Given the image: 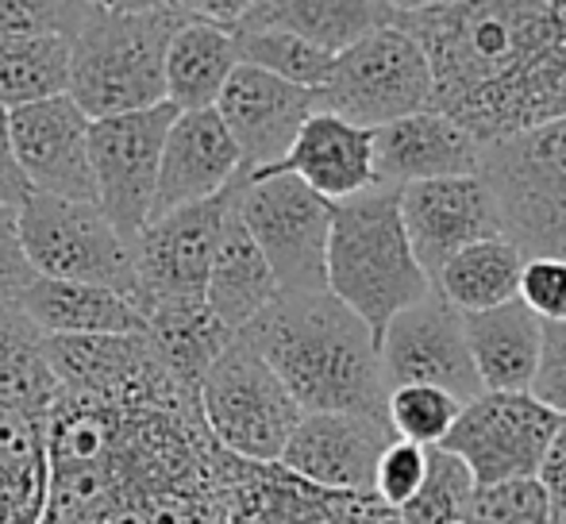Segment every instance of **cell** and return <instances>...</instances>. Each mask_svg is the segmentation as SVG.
I'll list each match as a JSON object with an SVG mask.
<instances>
[{"mask_svg":"<svg viewBox=\"0 0 566 524\" xmlns=\"http://www.w3.org/2000/svg\"><path fill=\"white\" fill-rule=\"evenodd\" d=\"M43 436L39 524H224L235 455L209 432L197 394L105 405L59 390Z\"/></svg>","mask_w":566,"mask_h":524,"instance_id":"cell-1","label":"cell"},{"mask_svg":"<svg viewBox=\"0 0 566 524\" xmlns=\"http://www.w3.org/2000/svg\"><path fill=\"white\" fill-rule=\"evenodd\" d=\"M239 336L274 367L305 412H366L386 420L389 386L378 339L336 293H277Z\"/></svg>","mask_w":566,"mask_h":524,"instance_id":"cell-2","label":"cell"},{"mask_svg":"<svg viewBox=\"0 0 566 524\" xmlns=\"http://www.w3.org/2000/svg\"><path fill=\"white\" fill-rule=\"evenodd\" d=\"M401 189L370 186L332 205V232L324 277L355 316H363L374 339L401 308L432 293V277L412 255L401 224Z\"/></svg>","mask_w":566,"mask_h":524,"instance_id":"cell-3","label":"cell"},{"mask_svg":"<svg viewBox=\"0 0 566 524\" xmlns=\"http://www.w3.org/2000/svg\"><path fill=\"white\" fill-rule=\"evenodd\" d=\"M186 20L174 4L155 12H105L90 8L70 39V85L90 120L135 113L166 101V46Z\"/></svg>","mask_w":566,"mask_h":524,"instance_id":"cell-4","label":"cell"},{"mask_svg":"<svg viewBox=\"0 0 566 524\" xmlns=\"http://www.w3.org/2000/svg\"><path fill=\"white\" fill-rule=\"evenodd\" d=\"M478 174L497 205L501 235L524 259H566V116L482 143Z\"/></svg>","mask_w":566,"mask_h":524,"instance_id":"cell-5","label":"cell"},{"mask_svg":"<svg viewBox=\"0 0 566 524\" xmlns=\"http://www.w3.org/2000/svg\"><path fill=\"white\" fill-rule=\"evenodd\" d=\"M316 108L343 116L358 128H381L420 108H432V66L424 46L405 23L389 20L336 51Z\"/></svg>","mask_w":566,"mask_h":524,"instance_id":"cell-6","label":"cell"},{"mask_svg":"<svg viewBox=\"0 0 566 524\" xmlns=\"http://www.w3.org/2000/svg\"><path fill=\"white\" fill-rule=\"evenodd\" d=\"M197 401L220 448L254 463H277L285 440L305 417L274 367L239 332L201 378Z\"/></svg>","mask_w":566,"mask_h":524,"instance_id":"cell-7","label":"cell"},{"mask_svg":"<svg viewBox=\"0 0 566 524\" xmlns=\"http://www.w3.org/2000/svg\"><path fill=\"white\" fill-rule=\"evenodd\" d=\"M235 212L259 251L266 255L282 293L328 290L332 201L305 186L290 170H266L235 181Z\"/></svg>","mask_w":566,"mask_h":524,"instance_id":"cell-8","label":"cell"},{"mask_svg":"<svg viewBox=\"0 0 566 524\" xmlns=\"http://www.w3.org/2000/svg\"><path fill=\"white\" fill-rule=\"evenodd\" d=\"M15 212L23 255L39 277L108 285L135 297L132 240L101 212L97 201L31 193Z\"/></svg>","mask_w":566,"mask_h":524,"instance_id":"cell-9","label":"cell"},{"mask_svg":"<svg viewBox=\"0 0 566 524\" xmlns=\"http://www.w3.org/2000/svg\"><path fill=\"white\" fill-rule=\"evenodd\" d=\"M174 116L178 108L170 101H158L150 108L90 120L93 201L127 240H135L150 220L158 158H163V143Z\"/></svg>","mask_w":566,"mask_h":524,"instance_id":"cell-10","label":"cell"},{"mask_svg":"<svg viewBox=\"0 0 566 524\" xmlns=\"http://www.w3.org/2000/svg\"><path fill=\"white\" fill-rule=\"evenodd\" d=\"M559 420V412L536 401L528 390H482L462 401L440 448L454 451L470 467L478 486L532 479Z\"/></svg>","mask_w":566,"mask_h":524,"instance_id":"cell-11","label":"cell"},{"mask_svg":"<svg viewBox=\"0 0 566 524\" xmlns=\"http://www.w3.org/2000/svg\"><path fill=\"white\" fill-rule=\"evenodd\" d=\"M46 363L62 394L93 397L105 405L163 401L197 394L166 375L147 332H93V336H46Z\"/></svg>","mask_w":566,"mask_h":524,"instance_id":"cell-12","label":"cell"},{"mask_svg":"<svg viewBox=\"0 0 566 524\" xmlns=\"http://www.w3.org/2000/svg\"><path fill=\"white\" fill-rule=\"evenodd\" d=\"M224 524H405L374 494L316 486L282 463L239 459L228 471Z\"/></svg>","mask_w":566,"mask_h":524,"instance_id":"cell-13","label":"cell"},{"mask_svg":"<svg viewBox=\"0 0 566 524\" xmlns=\"http://www.w3.org/2000/svg\"><path fill=\"white\" fill-rule=\"evenodd\" d=\"M378 359L386 386H440L459 401H470L485 390L474 370L462 332V313L451 308L440 293H424L386 324L378 336Z\"/></svg>","mask_w":566,"mask_h":524,"instance_id":"cell-14","label":"cell"},{"mask_svg":"<svg viewBox=\"0 0 566 524\" xmlns=\"http://www.w3.org/2000/svg\"><path fill=\"white\" fill-rule=\"evenodd\" d=\"M231 193H235V186L209 197V201L181 205V209L147 220V228L132 240L139 308L150 301L205 297L220 228H224L231 209Z\"/></svg>","mask_w":566,"mask_h":524,"instance_id":"cell-15","label":"cell"},{"mask_svg":"<svg viewBox=\"0 0 566 524\" xmlns=\"http://www.w3.org/2000/svg\"><path fill=\"white\" fill-rule=\"evenodd\" d=\"M212 108L235 139L243 178H251V174L274 170L285 158L301 124L316 113V90L239 62Z\"/></svg>","mask_w":566,"mask_h":524,"instance_id":"cell-16","label":"cell"},{"mask_svg":"<svg viewBox=\"0 0 566 524\" xmlns=\"http://www.w3.org/2000/svg\"><path fill=\"white\" fill-rule=\"evenodd\" d=\"M8 135L31 193L93 201L90 116L70 93L8 108Z\"/></svg>","mask_w":566,"mask_h":524,"instance_id":"cell-17","label":"cell"},{"mask_svg":"<svg viewBox=\"0 0 566 524\" xmlns=\"http://www.w3.org/2000/svg\"><path fill=\"white\" fill-rule=\"evenodd\" d=\"M397 205H401V224L412 243V255H417L428 277L454 251L501 235L497 205H493V193L482 181V174L412 181V186H401Z\"/></svg>","mask_w":566,"mask_h":524,"instance_id":"cell-18","label":"cell"},{"mask_svg":"<svg viewBox=\"0 0 566 524\" xmlns=\"http://www.w3.org/2000/svg\"><path fill=\"white\" fill-rule=\"evenodd\" d=\"M394 440L389 420L366 412H305L285 440L277 463L316 486L370 494L374 467Z\"/></svg>","mask_w":566,"mask_h":524,"instance_id":"cell-19","label":"cell"},{"mask_svg":"<svg viewBox=\"0 0 566 524\" xmlns=\"http://www.w3.org/2000/svg\"><path fill=\"white\" fill-rule=\"evenodd\" d=\"M243 178L239 166V147L228 135L217 108H193L178 113L166 132L163 158H158V181H155V205L150 220L170 209L224 193Z\"/></svg>","mask_w":566,"mask_h":524,"instance_id":"cell-20","label":"cell"},{"mask_svg":"<svg viewBox=\"0 0 566 524\" xmlns=\"http://www.w3.org/2000/svg\"><path fill=\"white\" fill-rule=\"evenodd\" d=\"M374 181L378 186H412V181L478 174L482 143L440 108H420L401 120L370 128Z\"/></svg>","mask_w":566,"mask_h":524,"instance_id":"cell-21","label":"cell"},{"mask_svg":"<svg viewBox=\"0 0 566 524\" xmlns=\"http://www.w3.org/2000/svg\"><path fill=\"white\" fill-rule=\"evenodd\" d=\"M274 170L297 174L313 193H321L332 205L378 186L374 181L370 128H358V124L343 120V116L328 113V108H316L301 124L297 139H293V147L285 150V158Z\"/></svg>","mask_w":566,"mask_h":524,"instance_id":"cell-22","label":"cell"},{"mask_svg":"<svg viewBox=\"0 0 566 524\" xmlns=\"http://www.w3.org/2000/svg\"><path fill=\"white\" fill-rule=\"evenodd\" d=\"M43 336H93V332H143V308L135 297L108 285L31 277L12 301Z\"/></svg>","mask_w":566,"mask_h":524,"instance_id":"cell-23","label":"cell"},{"mask_svg":"<svg viewBox=\"0 0 566 524\" xmlns=\"http://www.w3.org/2000/svg\"><path fill=\"white\" fill-rule=\"evenodd\" d=\"M462 332L485 390H528L539 363L544 321L521 297L462 313Z\"/></svg>","mask_w":566,"mask_h":524,"instance_id":"cell-24","label":"cell"},{"mask_svg":"<svg viewBox=\"0 0 566 524\" xmlns=\"http://www.w3.org/2000/svg\"><path fill=\"white\" fill-rule=\"evenodd\" d=\"M143 332L163 359L166 375L186 390H201V378L235 336L205 297L150 301L143 305Z\"/></svg>","mask_w":566,"mask_h":524,"instance_id":"cell-25","label":"cell"},{"mask_svg":"<svg viewBox=\"0 0 566 524\" xmlns=\"http://www.w3.org/2000/svg\"><path fill=\"white\" fill-rule=\"evenodd\" d=\"M282 285H277L274 270H270L266 255L259 251V243L251 240V232L243 228L235 212V193H231V209L220 228L217 255L209 266V285H205V301L209 308L228 324L231 332L247 328L254 316L266 305H274Z\"/></svg>","mask_w":566,"mask_h":524,"instance_id":"cell-26","label":"cell"},{"mask_svg":"<svg viewBox=\"0 0 566 524\" xmlns=\"http://www.w3.org/2000/svg\"><path fill=\"white\" fill-rule=\"evenodd\" d=\"M235 66V31L186 15L166 46V101L178 113L212 108Z\"/></svg>","mask_w":566,"mask_h":524,"instance_id":"cell-27","label":"cell"},{"mask_svg":"<svg viewBox=\"0 0 566 524\" xmlns=\"http://www.w3.org/2000/svg\"><path fill=\"white\" fill-rule=\"evenodd\" d=\"M46 510L43 412L0 405V524H39Z\"/></svg>","mask_w":566,"mask_h":524,"instance_id":"cell-28","label":"cell"},{"mask_svg":"<svg viewBox=\"0 0 566 524\" xmlns=\"http://www.w3.org/2000/svg\"><path fill=\"white\" fill-rule=\"evenodd\" d=\"M521 270L524 251L505 235H490L454 251L432 274V290L459 313H478L513 301L521 293Z\"/></svg>","mask_w":566,"mask_h":524,"instance_id":"cell-29","label":"cell"},{"mask_svg":"<svg viewBox=\"0 0 566 524\" xmlns=\"http://www.w3.org/2000/svg\"><path fill=\"white\" fill-rule=\"evenodd\" d=\"M394 20L389 0H254L239 28H285L343 51L358 35Z\"/></svg>","mask_w":566,"mask_h":524,"instance_id":"cell-30","label":"cell"},{"mask_svg":"<svg viewBox=\"0 0 566 524\" xmlns=\"http://www.w3.org/2000/svg\"><path fill=\"white\" fill-rule=\"evenodd\" d=\"M70 85L66 35H12L0 39V105L20 108L62 97Z\"/></svg>","mask_w":566,"mask_h":524,"instance_id":"cell-31","label":"cell"},{"mask_svg":"<svg viewBox=\"0 0 566 524\" xmlns=\"http://www.w3.org/2000/svg\"><path fill=\"white\" fill-rule=\"evenodd\" d=\"M43 332L15 305L0 301V405L43 412L59 394V382L46 363Z\"/></svg>","mask_w":566,"mask_h":524,"instance_id":"cell-32","label":"cell"},{"mask_svg":"<svg viewBox=\"0 0 566 524\" xmlns=\"http://www.w3.org/2000/svg\"><path fill=\"white\" fill-rule=\"evenodd\" d=\"M235 54L247 66H259L305 90H321L336 59V51L285 28H235Z\"/></svg>","mask_w":566,"mask_h":524,"instance_id":"cell-33","label":"cell"},{"mask_svg":"<svg viewBox=\"0 0 566 524\" xmlns=\"http://www.w3.org/2000/svg\"><path fill=\"white\" fill-rule=\"evenodd\" d=\"M474 474L454 451L432 443L428 448V467L417 494L397 510L405 524H470V505H474Z\"/></svg>","mask_w":566,"mask_h":524,"instance_id":"cell-34","label":"cell"},{"mask_svg":"<svg viewBox=\"0 0 566 524\" xmlns=\"http://www.w3.org/2000/svg\"><path fill=\"white\" fill-rule=\"evenodd\" d=\"M459 409V397H451L440 386H397V390H389L386 420L397 440L432 448V443H443V436L451 432Z\"/></svg>","mask_w":566,"mask_h":524,"instance_id":"cell-35","label":"cell"},{"mask_svg":"<svg viewBox=\"0 0 566 524\" xmlns=\"http://www.w3.org/2000/svg\"><path fill=\"white\" fill-rule=\"evenodd\" d=\"M470 524H552L544 486L532 479H505L474 490Z\"/></svg>","mask_w":566,"mask_h":524,"instance_id":"cell-36","label":"cell"},{"mask_svg":"<svg viewBox=\"0 0 566 524\" xmlns=\"http://www.w3.org/2000/svg\"><path fill=\"white\" fill-rule=\"evenodd\" d=\"M90 0H0V39L66 35L74 39L90 15Z\"/></svg>","mask_w":566,"mask_h":524,"instance_id":"cell-37","label":"cell"},{"mask_svg":"<svg viewBox=\"0 0 566 524\" xmlns=\"http://www.w3.org/2000/svg\"><path fill=\"white\" fill-rule=\"evenodd\" d=\"M428 467V448L412 440H389L386 451H381L378 467H374V490L370 494L378 497L381 505L389 510H401L412 494H417L420 479H424Z\"/></svg>","mask_w":566,"mask_h":524,"instance_id":"cell-38","label":"cell"},{"mask_svg":"<svg viewBox=\"0 0 566 524\" xmlns=\"http://www.w3.org/2000/svg\"><path fill=\"white\" fill-rule=\"evenodd\" d=\"M516 297H521L544 324L566 321V259L563 255L524 259L521 293H516Z\"/></svg>","mask_w":566,"mask_h":524,"instance_id":"cell-39","label":"cell"},{"mask_svg":"<svg viewBox=\"0 0 566 524\" xmlns=\"http://www.w3.org/2000/svg\"><path fill=\"white\" fill-rule=\"evenodd\" d=\"M528 394L536 401H544L547 409H555L566 417V321L544 324V339H539V363L532 375Z\"/></svg>","mask_w":566,"mask_h":524,"instance_id":"cell-40","label":"cell"},{"mask_svg":"<svg viewBox=\"0 0 566 524\" xmlns=\"http://www.w3.org/2000/svg\"><path fill=\"white\" fill-rule=\"evenodd\" d=\"M35 270L20 243V212L12 205H0V301L12 305L23 290L31 285Z\"/></svg>","mask_w":566,"mask_h":524,"instance_id":"cell-41","label":"cell"},{"mask_svg":"<svg viewBox=\"0 0 566 524\" xmlns=\"http://www.w3.org/2000/svg\"><path fill=\"white\" fill-rule=\"evenodd\" d=\"M536 482L544 486L547 505H552V524H566V417L552 432V440H547Z\"/></svg>","mask_w":566,"mask_h":524,"instance_id":"cell-42","label":"cell"},{"mask_svg":"<svg viewBox=\"0 0 566 524\" xmlns=\"http://www.w3.org/2000/svg\"><path fill=\"white\" fill-rule=\"evenodd\" d=\"M28 197H31V189H28V181H23L20 163H15V150H12V135H8V108L0 105V205L20 209Z\"/></svg>","mask_w":566,"mask_h":524,"instance_id":"cell-43","label":"cell"},{"mask_svg":"<svg viewBox=\"0 0 566 524\" xmlns=\"http://www.w3.org/2000/svg\"><path fill=\"white\" fill-rule=\"evenodd\" d=\"M181 15L189 20H209V23H220V28H231L235 31L243 23V15L251 12L254 0H170Z\"/></svg>","mask_w":566,"mask_h":524,"instance_id":"cell-44","label":"cell"},{"mask_svg":"<svg viewBox=\"0 0 566 524\" xmlns=\"http://www.w3.org/2000/svg\"><path fill=\"white\" fill-rule=\"evenodd\" d=\"M93 8H105V12H155L166 8L170 0H90Z\"/></svg>","mask_w":566,"mask_h":524,"instance_id":"cell-45","label":"cell"},{"mask_svg":"<svg viewBox=\"0 0 566 524\" xmlns=\"http://www.w3.org/2000/svg\"><path fill=\"white\" fill-rule=\"evenodd\" d=\"M389 4H394V15H409V12H432V8L459 4V0H389Z\"/></svg>","mask_w":566,"mask_h":524,"instance_id":"cell-46","label":"cell"}]
</instances>
